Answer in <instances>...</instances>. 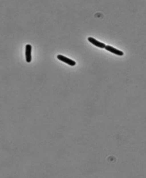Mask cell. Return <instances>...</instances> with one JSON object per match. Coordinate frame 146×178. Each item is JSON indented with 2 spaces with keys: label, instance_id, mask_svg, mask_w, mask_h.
Segmentation results:
<instances>
[{
  "label": "cell",
  "instance_id": "obj_4",
  "mask_svg": "<svg viewBox=\"0 0 146 178\" xmlns=\"http://www.w3.org/2000/svg\"><path fill=\"white\" fill-rule=\"evenodd\" d=\"M88 40L90 43L92 44H94V46L97 47H99L101 48H105L106 45L104 43L100 42L97 40L95 39L94 38H92V37H89L88 39Z\"/></svg>",
  "mask_w": 146,
  "mask_h": 178
},
{
  "label": "cell",
  "instance_id": "obj_2",
  "mask_svg": "<svg viewBox=\"0 0 146 178\" xmlns=\"http://www.w3.org/2000/svg\"><path fill=\"white\" fill-rule=\"evenodd\" d=\"M31 51L32 46L31 44H28L25 46V58L27 62H31Z\"/></svg>",
  "mask_w": 146,
  "mask_h": 178
},
{
  "label": "cell",
  "instance_id": "obj_1",
  "mask_svg": "<svg viewBox=\"0 0 146 178\" xmlns=\"http://www.w3.org/2000/svg\"><path fill=\"white\" fill-rule=\"evenodd\" d=\"M57 58L60 61L65 62L66 64H68L71 66H74L76 64V62L74 60L68 58L65 56L61 55V54H58L57 56Z\"/></svg>",
  "mask_w": 146,
  "mask_h": 178
},
{
  "label": "cell",
  "instance_id": "obj_3",
  "mask_svg": "<svg viewBox=\"0 0 146 178\" xmlns=\"http://www.w3.org/2000/svg\"><path fill=\"white\" fill-rule=\"evenodd\" d=\"M105 50L111 53H113L116 55L122 56L124 55V53L122 51L114 48V47L109 45H106L105 47Z\"/></svg>",
  "mask_w": 146,
  "mask_h": 178
}]
</instances>
